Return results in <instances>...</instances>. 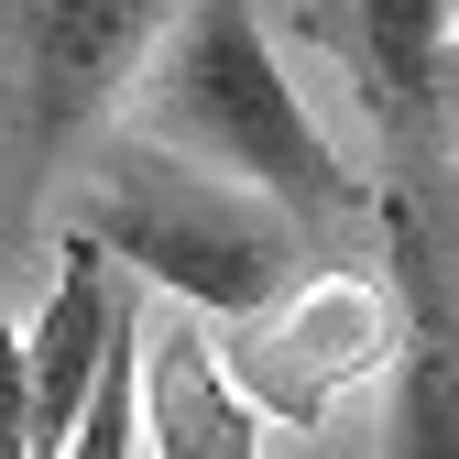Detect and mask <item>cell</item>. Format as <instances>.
<instances>
[{
	"label": "cell",
	"mask_w": 459,
	"mask_h": 459,
	"mask_svg": "<svg viewBox=\"0 0 459 459\" xmlns=\"http://www.w3.org/2000/svg\"><path fill=\"white\" fill-rule=\"evenodd\" d=\"M143 132L219 164V176H241V186H263L307 230H339V219L372 208L361 176L339 164V143L307 121L296 77L273 66V33H263L252 0H186V12H164V33L143 55Z\"/></svg>",
	"instance_id": "cell-1"
},
{
	"label": "cell",
	"mask_w": 459,
	"mask_h": 459,
	"mask_svg": "<svg viewBox=\"0 0 459 459\" xmlns=\"http://www.w3.org/2000/svg\"><path fill=\"white\" fill-rule=\"evenodd\" d=\"M448 12L459 0H317L307 33L351 66L383 143H437V77H448Z\"/></svg>",
	"instance_id": "cell-6"
},
{
	"label": "cell",
	"mask_w": 459,
	"mask_h": 459,
	"mask_svg": "<svg viewBox=\"0 0 459 459\" xmlns=\"http://www.w3.org/2000/svg\"><path fill=\"white\" fill-rule=\"evenodd\" d=\"M437 121L459 132V55H448V77H437Z\"/></svg>",
	"instance_id": "cell-10"
},
{
	"label": "cell",
	"mask_w": 459,
	"mask_h": 459,
	"mask_svg": "<svg viewBox=\"0 0 459 459\" xmlns=\"http://www.w3.org/2000/svg\"><path fill=\"white\" fill-rule=\"evenodd\" d=\"M143 448H164V459H252L263 448V405L241 394V372L219 361V339L186 307L143 339Z\"/></svg>",
	"instance_id": "cell-7"
},
{
	"label": "cell",
	"mask_w": 459,
	"mask_h": 459,
	"mask_svg": "<svg viewBox=\"0 0 459 459\" xmlns=\"http://www.w3.org/2000/svg\"><path fill=\"white\" fill-rule=\"evenodd\" d=\"M143 307L121 296L109 307V339H99V383H88V405H77V437H66V459H121V448H143Z\"/></svg>",
	"instance_id": "cell-8"
},
{
	"label": "cell",
	"mask_w": 459,
	"mask_h": 459,
	"mask_svg": "<svg viewBox=\"0 0 459 459\" xmlns=\"http://www.w3.org/2000/svg\"><path fill=\"white\" fill-rule=\"evenodd\" d=\"M88 230L121 252V273L164 284V296H186L208 317H252V307H273L307 273V219L296 208H273L263 186L219 176V164L153 143V132L99 153Z\"/></svg>",
	"instance_id": "cell-2"
},
{
	"label": "cell",
	"mask_w": 459,
	"mask_h": 459,
	"mask_svg": "<svg viewBox=\"0 0 459 459\" xmlns=\"http://www.w3.org/2000/svg\"><path fill=\"white\" fill-rule=\"evenodd\" d=\"M0 459H33V372H22L12 307H0Z\"/></svg>",
	"instance_id": "cell-9"
},
{
	"label": "cell",
	"mask_w": 459,
	"mask_h": 459,
	"mask_svg": "<svg viewBox=\"0 0 459 459\" xmlns=\"http://www.w3.org/2000/svg\"><path fill=\"white\" fill-rule=\"evenodd\" d=\"M394 307H405V405H394V448H448L459 459V176L437 143H394Z\"/></svg>",
	"instance_id": "cell-3"
},
{
	"label": "cell",
	"mask_w": 459,
	"mask_h": 459,
	"mask_svg": "<svg viewBox=\"0 0 459 459\" xmlns=\"http://www.w3.org/2000/svg\"><path fill=\"white\" fill-rule=\"evenodd\" d=\"M164 12L176 0H12V77H22V153L33 164L109 109V88L153 55Z\"/></svg>",
	"instance_id": "cell-4"
},
{
	"label": "cell",
	"mask_w": 459,
	"mask_h": 459,
	"mask_svg": "<svg viewBox=\"0 0 459 459\" xmlns=\"http://www.w3.org/2000/svg\"><path fill=\"white\" fill-rule=\"evenodd\" d=\"M252 339H241V394L263 405V427L284 416V427H317L328 416V394L339 383H361V361L383 351V328H394V296L383 284H361V273H296L273 296V317L252 307L241 317Z\"/></svg>",
	"instance_id": "cell-5"
}]
</instances>
